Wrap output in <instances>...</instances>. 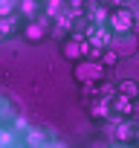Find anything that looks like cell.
Listing matches in <instances>:
<instances>
[{
    "label": "cell",
    "instance_id": "1",
    "mask_svg": "<svg viewBox=\"0 0 139 148\" xmlns=\"http://www.w3.org/2000/svg\"><path fill=\"white\" fill-rule=\"evenodd\" d=\"M23 35L29 38V41H41V38H46V21H29L26 26H23Z\"/></svg>",
    "mask_w": 139,
    "mask_h": 148
},
{
    "label": "cell",
    "instance_id": "5",
    "mask_svg": "<svg viewBox=\"0 0 139 148\" xmlns=\"http://www.w3.org/2000/svg\"><path fill=\"white\" fill-rule=\"evenodd\" d=\"M18 12H23L26 18L38 15V0H18Z\"/></svg>",
    "mask_w": 139,
    "mask_h": 148
},
{
    "label": "cell",
    "instance_id": "6",
    "mask_svg": "<svg viewBox=\"0 0 139 148\" xmlns=\"http://www.w3.org/2000/svg\"><path fill=\"white\" fill-rule=\"evenodd\" d=\"M12 6H18L15 0H0V15H6V12H12Z\"/></svg>",
    "mask_w": 139,
    "mask_h": 148
},
{
    "label": "cell",
    "instance_id": "4",
    "mask_svg": "<svg viewBox=\"0 0 139 148\" xmlns=\"http://www.w3.org/2000/svg\"><path fill=\"white\" fill-rule=\"evenodd\" d=\"M18 29V21H15V15L12 12H6V15H0V38H6V35H12Z\"/></svg>",
    "mask_w": 139,
    "mask_h": 148
},
{
    "label": "cell",
    "instance_id": "3",
    "mask_svg": "<svg viewBox=\"0 0 139 148\" xmlns=\"http://www.w3.org/2000/svg\"><path fill=\"white\" fill-rule=\"evenodd\" d=\"M64 55L73 58V61H81V58L87 55V44H81L78 38H76V41H67V44H64Z\"/></svg>",
    "mask_w": 139,
    "mask_h": 148
},
{
    "label": "cell",
    "instance_id": "2",
    "mask_svg": "<svg viewBox=\"0 0 139 148\" xmlns=\"http://www.w3.org/2000/svg\"><path fill=\"white\" fill-rule=\"evenodd\" d=\"M96 79V76H102V67L99 64H93V61H78V67H76V79L78 82H84V79Z\"/></svg>",
    "mask_w": 139,
    "mask_h": 148
}]
</instances>
